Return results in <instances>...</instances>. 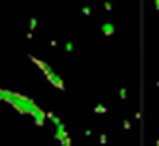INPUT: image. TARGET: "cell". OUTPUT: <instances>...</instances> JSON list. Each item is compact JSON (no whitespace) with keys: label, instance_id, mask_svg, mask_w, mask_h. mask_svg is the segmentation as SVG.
I'll use <instances>...</instances> for the list:
<instances>
[{"label":"cell","instance_id":"277c9868","mask_svg":"<svg viewBox=\"0 0 159 146\" xmlns=\"http://www.w3.org/2000/svg\"><path fill=\"white\" fill-rule=\"evenodd\" d=\"M155 6H157V10H159V0H155Z\"/></svg>","mask_w":159,"mask_h":146},{"label":"cell","instance_id":"6da1fadb","mask_svg":"<svg viewBox=\"0 0 159 146\" xmlns=\"http://www.w3.org/2000/svg\"><path fill=\"white\" fill-rule=\"evenodd\" d=\"M0 101L10 103V105L15 107L21 114H30V116H34L36 124H43V122H45L47 112H43L30 98H26V96H23V94L8 92V90H0Z\"/></svg>","mask_w":159,"mask_h":146},{"label":"cell","instance_id":"7a4b0ae2","mask_svg":"<svg viewBox=\"0 0 159 146\" xmlns=\"http://www.w3.org/2000/svg\"><path fill=\"white\" fill-rule=\"evenodd\" d=\"M32 60H34V62H36V64H38V66L41 67V71H43L45 75L49 77V81H51V83H52V84H54L56 88L64 90V83H62V79H60V77L56 75V73H54V71H52V69H51V67H49V66H47L45 62H41V60H36V58H32Z\"/></svg>","mask_w":159,"mask_h":146},{"label":"cell","instance_id":"3957f363","mask_svg":"<svg viewBox=\"0 0 159 146\" xmlns=\"http://www.w3.org/2000/svg\"><path fill=\"white\" fill-rule=\"evenodd\" d=\"M103 32H105V34H112L114 30H112V26H111V25H105V26H103Z\"/></svg>","mask_w":159,"mask_h":146}]
</instances>
